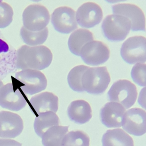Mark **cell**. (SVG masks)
I'll return each instance as SVG.
<instances>
[{
    "instance_id": "7c38bea8",
    "label": "cell",
    "mask_w": 146,
    "mask_h": 146,
    "mask_svg": "<svg viewBox=\"0 0 146 146\" xmlns=\"http://www.w3.org/2000/svg\"><path fill=\"white\" fill-rule=\"evenodd\" d=\"M76 17L79 26L85 29H90L101 23L103 13L99 5L94 2H88L78 8Z\"/></svg>"
},
{
    "instance_id": "d4e9b609",
    "label": "cell",
    "mask_w": 146,
    "mask_h": 146,
    "mask_svg": "<svg viewBox=\"0 0 146 146\" xmlns=\"http://www.w3.org/2000/svg\"><path fill=\"white\" fill-rule=\"evenodd\" d=\"M89 68L88 66L82 65L75 66L70 71L67 76V81L69 86L73 91L78 93L84 91L82 86V77Z\"/></svg>"
},
{
    "instance_id": "30bf717a",
    "label": "cell",
    "mask_w": 146,
    "mask_h": 146,
    "mask_svg": "<svg viewBox=\"0 0 146 146\" xmlns=\"http://www.w3.org/2000/svg\"><path fill=\"white\" fill-rule=\"evenodd\" d=\"M122 127L131 135L140 136L146 131V113L145 111L138 108L129 109L124 114Z\"/></svg>"
},
{
    "instance_id": "44dd1931",
    "label": "cell",
    "mask_w": 146,
    "mask_h": 146,
    "mask_svg": "<svg viewBox=\"0 0 146 146\" xmlns=\"http://www.w3.org/2000/svg\"><path fill=\"white\" fill-rule=\"evenodd\" d=\"M58 115L53 112L42 113L36 118L34 127L36 135L41 137L43 134L51 127L59 124Z\"/></svg>"
},
{
    "instance_id": "d6986e66",
    "label": "cell",
    "mask_w": 146,
    "mask_h": 146,
    "mask_svg": "<svg viewBox=\"0 0 146 146\" xmlns=\"http://www.w3.org/2000/svg\"><path fill=\"white\" fill-rule=\"evenodd\" d=\"M102 142V146H134L132 137L120 129L107 131Z\"/></svg>"
},
{
    "instance_id": "ac0fdd59",
    "label": "cell",
    "mask_w": 146,
    "mask_h": 146,
    "mask_svg": "<svg viewBox=\"0 0 146 146\" xmlns=\"http://www.w3.org/2000/svg\"><path fill=\"white\" fill-rule=\"evenodd\" d=\"M67 115L72 122L83 124L89 122L92 117V110L88 102L84 100L72 102L67 108Z\"/></svg>"
},
{
    "instance_id": "9a60e30c",
    "label": "cell",
    "mask_w": 146,
    "mask_h": 146,
    "mask_svg": "<svg viewBox=\"0 0 146 146\" xmlns=\"http://www.w3.org/2000/svg\"><path fill=\"white\" fill-rule=\"evenodd\" d=\"M27 102L19 89H15L12 83L0 88V106L3 108L18 111L25 107Z\"/></svg>"
},
{
    "instance_id": "7402d4cb",
    "label": "cell",
    "mask_w": 146,
    "mask_h": 146,
    "mask_svg": "<svg viewBox=\"0 0 146 146\" xmlns=\"http://www.w3.org/2000/svg\"><path fill=\"white\" fill-rule=\"evenodd\" d=\"M69 130V126L57 125L48 129L42 137L43 146H61V142Z\"/></svg>"
},
{
    "instance_id": "4fadbf2b",
    "label": "cell",
    "mask_w": 146,
    "mask_h": 146,
    "mask_svg": "<svg viewBox=\"0 0 146 146\" xmlns=\"http://www.w3.org/2000/svg\"><path fill=\"white\" fill-rule=\"evenodd\" d=\"M17 50L0 31V80L16 70Z\"/></svg>"
},
{
    "instance_id": "83f0119b",
    "label": "cell",
    "mask_w": 146,
    "mask_h": 146,
    "mask_svg": "<svg viewBox=\"0 0 146 146\" xmlns=\"http://www.w3.org/2000/svg\"><path fill=\"white\" fill-rule=\"evenodd\" d=\"M0 146H22V144L12 139L0 138Z\"/></svg>"
},
{
    "instance_id": "2e32d148",
    "label": "cell",
    "mask_w": 146,
    "mask_h": 146,
    "mask_svg": "<svg viewBox=\"0 0 146 146\" xmlns=\"http://www.w3.org/2000/svg\"><path fill=\"white\" fill-rule=\"evenodd\" d=\"M125 111L119 103L110 102L105 104L100 111V117L102 124L109 128L122 126V119Z\"/></svg>"
},
{
    "instance_id": "603a6c76",
    "label": "cell",
    "mask_w": 146,
    "mask_h": 146,
    "mask_svg": "<svg viewBox=\"0 0 146 146\" xmlns=\"http://www.w3.org/2000/svg\"><path fill=\"white\" fill-rule=\"evenodd\" d=\"M20 35L25 45L30 46H41L48 37V30L47 27L40 31H31L23 26L20 30Z\"/></svg>"
},
{
    "instance_id": "484cf974",
    "label": "cell",
    "mask_w": 146,
    "mask_h": 146,
    "mask_svg": "<svg viewBox=\"0 0 146 146\" xmlns=\"http://www.w3.org/2000/svg\"><path fill=\"white\" fill-rule=\"evenodd\" d=\"M13 16L11 6L5 1H0V29L9 26L13 21Z\"/></svg>"
},
{
    "instance_id": "8992f818",
    "label": "cell",
    "mask_w": 146,
    "mask_h": 146,
    "mask_svg": "<svg viewBox=\"0 0 146 146\" xmlns=\"http://www.w3.org/2000/svg\"><path fill=\"white\" fill-rule=\"evenodd\" d=\"M15 77L23 84L20 88L26 94H38L45 90L47 86L46 78L40 71L22 70L15 73Z\"/></svg>"
},
{
    "instance_id": "5bb4252c",
    "label": "cell",
    "mask_w": 146,
    "mask_h": 146,
    "mask_svg": "<svg viewBox=\"0 0 146 146\" xmlns=\"http://www.w3.org/2000/svg\"><path fill=\"white\" fill-rule=\"evenodd\" d=\"M23 121L18 114L7 111H0V137L13 138L23 131Z\"/></svg>"
},
{
    "instance_id": "cb8c5ba5",
    "label": "cell",
    "mask_w": 146,
    "mask_h": 146,
    "mask_svg": "<svg viewBox=\"0 0 146 146\" xmlns=\"http://www.w3.org/2000/svg\"><path fill=\"white\" fill-rule=\"evenodd\" d=\"M90 137L81 130L72 131L65 135L61 146H89Z\"/></svg>"
},
{
    "instance_id": "7a4b0ae2",
    "label": "cell",
    "mask_w": 146,
    "mask_h": 146,
    "mask_svg": "<svg viewBox=\"0 0 146 146\" xmlns=\"http://www.w3.org/2000/svg\"><path fill=\"white\" fill-rule=\"evenodd\" d=\"M111 82L110 74L106 66L89 68L82 77L84 90L93 95L103 94Z\"/></svg>"
},
{
    "instance_id": "e0dca14e",
    "label": "cell",
    "mask_w": 146,
    "mask_h": 146,
    "mask_svg": "<svg viewBox=\"0 0 146 146\" xmlns=\"http://www.w3.org/2000/svg\"><path fill=\"white\" fill-rule=\"evenodd\" d=\"M30 102L38 114L47 112L56 113L58 109V98L51 92H42L36 95L31 99Z\"/></svg>"
},
{
    "instance_id": "ba28073f",
    "label": "cell",
    "mask_w": 146,
    "mask_h": 146,
    "mask_svg": "<svg viewBox=\"0 0 146 146\" xmlns=\"http://www.w3.org/2000/svg\"><path fill=\"white\" fill-rule=\"evenodd\" d=\"M110 55L109 48L100 41L93 40L85 44L81 49L83 61L90 66H98L106 62Z\"/></svg>"
},
{
    "instance_id": "4316f807",
    "label": "cell",
    "mask_w": 146,
    "mask_h": 146,
    "mask_svg": "<svg viewBox=\"0 0 146 146\" xmlns=\"http://www.w3.org/2000/svg\"><path fill=\"white\" fill-rule=\"evenodd\" d=\"M146 64L137 63L132 67L131 77L134 82L141 87L146 86Z\"/></svg>"
},
{
    "instance_id": "52a82bcc",
    "label": "cell",
    "mask_w": 146,
    "mask_h": 146,
    "mask_svg": "<svg viewBox=\"0 0 146 146\" xmlns=\"http://www.w3.org/2000/svg\"><path fill=\"white\" fill-rule=\"evenodd\" d=\"M146 40L143 36L130 37L123 43L120 55L125 62L129 64L141 63L146 60Z\"/></svg>"
},
{
    "instance_id": "5b68a950",
    "label": "cell",
    "mask_w": 146,
    "mask_h": 146,
    "mask_svg": "<svg viewBox=\"0 0 146 146\" xmlns=\"http://www.w3.org/2000/svg\"><path fill=\"white\" fill-rule=\"evenodd\" d=\"M137 96L136 87L127 80H119L114 83L107 94L109 101L119 103L125 109L133 106Z\"/></svg>"
},
{
    "instance_id": "3957f363",
    "label": "cell",
    "mask_w": 146,
    "mask_h": 146,
    "mask_svg": "<svg viewBox=\"0 0 146 146\" xmlns=\"http://www.w3.org/2000/svg\"><path fill=\"white\" fill-rule=\"evenodd\" d=\"M102 29L104 36L108 40L122 41L129 33L131 22L127 18L121 15H108L103 20Z\"/></svg>"
},
{
    "instance_id": "f546056e",
    "label": "cell",
    "mask_w": 146,
    "mask_h": 146,
    "mask_svg": "<svg viewBox=\"0 0 146 146\" xmlns=\"http://www.w3.org/2000/svg\"><path fill=\"white\" fill-rule=\"evenodd\" d=\"M4 83H3V82L1 80H0V88L4 85Z\"/></svg>"
},
{
    "instance_id": "9c48e42d",
    "label": "cell",
    "mask_w": 146,
    "mask_h": 146,
    "mask_svg": "<svg viewBox=\"0 0 146 146\" xmlns=\"http://www.w3.org/2000/svg\"><path fill=\"white\" fill-rule=\"evenodd\" d=\"M51 23L54 30L62 34H70L78 28L76 13L68 7H60L54 10L51 16Z\"/></svg>"
},
{
    "instance_id": "277c9868",
    "label": "cell",
    "mask_w": 146,
    "mask_h": 146,
    "mask_svg": "<svg viewBox=\"0 0 146 146\" xmlns=\"http://www.w3.org/2000/svg\"><path fill=\"white\" fill-rule=\"evenodd\" d=\"M23 26L26 29L39 31L47 28L50 20L48 10L40 4L30 5L23 12Z\"/></svg>"
},
{
    "instance_id": "f1b7e54d",
    "label": "cell",
    "mask_w": 146,
    "mask_h": 146,
    "mask_svg": "<svg viewBox=\"0 0 146 146\" xmlns=\"http://www.w3.org/2000/svg\"><path fill=\"white\" fill-rule=\"evenodd\" d=\"M145 96V88L143 89L141 91L140 93V95H139V98H138V103L140 104L142 107H143V108H145V104L143 103V102H145L143 100V97Z\"/></svg>"
},
{
    "instance_id": "6da1fadb",
    "label": "cell",
    "mask_w": 146,
    "mask_h": 146,
    "mask_svg": "<svg viewBox=\"0 0 146 146\" xmlns=\"http://www.w3.org/2000/svg\"><path fill=\"white\" fill-rule=\"evenodd\" d=\"M52 60V53L46 46L23 45L17 50L16 70H42L50 65Z\"/></svg>"
},
{
    "instance_id": "ffe728a7",
    "label": "cell",
    "mask_w": 146,
    "mask_h": 146,
    "mask_svg": "<svg viewBox=\"0 0 146 146\" xmlns=\"http://www.w3.org/2000/svg\"><path fill=\"white\" fill-rule=\"evenodd\" d=\"M94 40L92 32L88 30L79 29L73 32L69 37L68 42L69 49L74 55L80 56L83 47Z\"/></svg>"
},
{
    "instance_id": "8fae6325",
    "label": "cell",
    "mask_w": 146,
    "mask_h": 146,
    "mask_svg": "<svg viewBox=\"0 0 146 146\" xmlns=\"http://www.w3.org/2000/svg\"><path fill=\"white\" fill-rule=\"evenodd\" d=\"M113 13L127 18L131 22V29L133 31H145V17L143 12L137 6L123 3L112 7Z\"/></svg>"
}]
</instances>
